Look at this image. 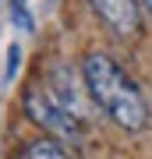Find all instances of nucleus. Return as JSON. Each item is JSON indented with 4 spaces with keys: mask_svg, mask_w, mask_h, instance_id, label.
<instances>
[{
    "mask_svg": "<svg viewBox=\"0 0 152 159\" xmlns=\"http://www.w3.org/2000/svg\"><path fill=\"white\" fill-rule=\"evenodd\" d=\"M25 113H28L32 124H39L50 138H57V142H64V145L81 142V124L50 96V92L28 89V92H25Z\"/></svg>",
    "mask_w": 152,
    "mask_h": 159,
    "instance_id": "f03ea898",
    "label": "nucleus"
},
{
    "mask_svg": "<svg viewBox=\"0 0 152 159\" xmlns=\"http://www.w3.org/2000/svg\"><path fill=\"white\" fill-rule=\"evenodd\" d=\"M50 96L60 102L74 120H85V96L78 89V74H74L67 64H57L50 71Z\"/></svg>",
    "mask_w": 152,
    "mask_h": 159,
    "instance_id": "20e7f679",
    "label": "nucleus"
},
{
    "mask_svg": "<svg viewBox=\"0 0 152 159\" xmlns=\"http://www.w3.org/2000/svg\"><path fill=\"white\" fill-rule=\"evenodd\" d=\"M18 60H21V46L14 43L11 50H7V71H4V78H7V81H11L14 74H18Z\"/></svg>",
    "mask_w": 152,
    "mask_h": 159,
    "instance_id": "0eeeda50",
    "label": "nucleus"
},
{
    "mask_svg": "<svg viewBox=\"0 0 152 159\" xmlns=\"http://www.w3.org/2000/svg\"><path fill=\"white\" fill-rule=\"evenodd\" d=\"M25 159H74L71 148L64 142H57V138H39V142H32L25 148Z\"/></svg>",
    "mask_w": 152,
    "mask_h": 159,
    "instance_id": "39448f33",
    "label": "nucleus"
},
{
    "mask_svg": "<svg viewBox=\"0 0 152 159\" xmlns=\"http://www.w3.org/2000/svg\"><path fill=\"white\" fill-rule=\"evenodd\" d=\"M141 7H145V11H149V14H152V0H141Z\"/></svg>",
    "mask_w": 152,
    "mask_h": 159,
    "instance_id": "6e6552de",
    "label": "nucleus"
},
{
    "mask_svg": "<svg viewBox=\"0 0 152 159\" xmlns=\"http://www.w3.org/2000/svg\"><path fill=\"white\" fill-rule=\"evenodd\" d=\"M81 81L89 89L92 102L124 131H145L149 124V102L138 92V85L117 67V60L106 53H85L81 60Z\"/></svg>",
    "mask_w": 152,
    "mask_h": 159,
    "instance_id": "f257e3e1",
    "label": "nucleus"
},
{
    "mask_svg": "<svg viewBox=\"0 0 152 159\" xmlns=\"http://www.w3.org/2000/svg\"><path fill=\"white\" fill-rule=\"evenodd\" d=\"M89 4L99 14V21H106V29H113L120 39L141 32V11L135 0H89Z\"/></svg>",
    "mask_w": 152,
    "mask_h": 159,
    "instance_id": "7ed1b4c3",
    "label": "nucleus"
},
{
    "mask_svg": "<svg viewBox=\"0 0 152 159\" xmlns=\"http://www.w3.org/2000/svg\"><path fill=\"white\" fill-rule=\"evenodd\" d=\"M11 21L18 25V29H25V32H32V14H28V7H25V0H11Z\"/></svg>",
    "mask_w": 152,
    "mask_h": 159,
    "instance_id": "423d86ee",
    "label": "nucleus"
}]
</instances>
